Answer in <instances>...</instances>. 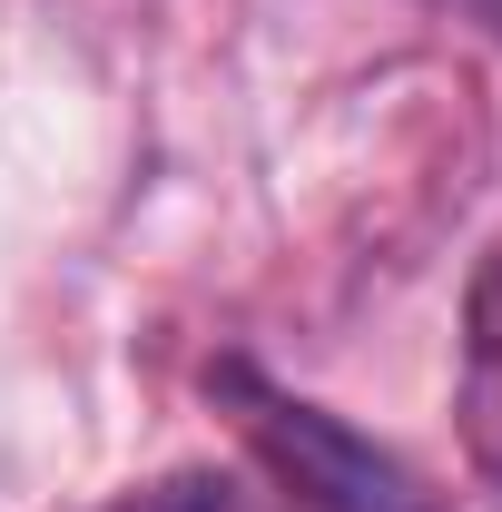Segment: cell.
I'll return each mask as SVG.
<instances>
[{"mask_svg": "<svg viewBox=\"0 0 502 512\" xmlns=\"http://www.w3.org/2000/svg\"><path fill=\"white\" fill-rule=\"evenodd\" d=\"M453 414H463L473 473L502 483V237L483 247L473 286H463V384H453Z\"/></svg>", "mask_w": 502, "mask_h": 512, "instance_id": "obj_2", "label": "cell"}, {"mask_svg": "<svg viewBox=\"0 0 502 512\" xmlns=\"http://www.w3.org/2000/svg\"><path fill=\"white\" fill-rule=\"evenodd\" d=\"M443 10H463L473 30H493V40H502V0H443Z\"/></svg>", "mask_w": 502, "mask_h": 512, "instance_id": "obj_4", "label": "cell"}, {"mask_svg": "<svg viewBox=\"0 0 502 512\" xmlns=\"http://www.w3.org/2000/svg\"><path fill=\"white\" fill-rule=\"evenodd\" d=\"M109 512H266V503H256V493H237L227 473H158V483L119 493Z\"/></svg>", "mask_w": 502, "mask_h": 512, "instance_id": "obj_3", "label": "cell"}, {"mask_svg": "<svg viewBox=\"0 0 502 512\" xmlns=\"http://www.w3.org/2000/svg\"><path fill=\"white\" fill-rule=\"evenodd\" d=\"M207 394L237 414V434L256 444V463L306 512H434V493H424L375 434H355L345 414H325L306 394L266 384L247 355H217V365H207Z\"/></svg>", "mask_w": 502, "mask_h": 512, "instance_id": "obj_1", "label": "cell"}]
</instances>
